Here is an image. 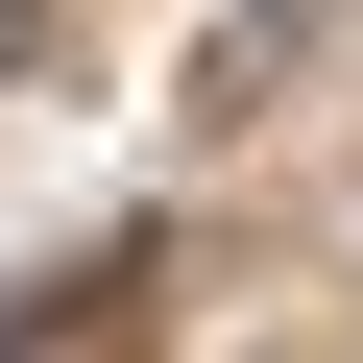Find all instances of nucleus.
<instances>
[{
	"label": "nucleus",
	"instance_id": "1",
	"mask_svg": "<svg viewBox=\"0 0 363 363\" xmlns=\"http://www.w3.org/2000/svg\"><path fill=\"white\" fill-rule=\"evenodd\" d=\"M25 25H49V0H0V49H25Z\"/></svg>",
	"mask_w": 363,
	"mask_h": 363
}]
</instances>
